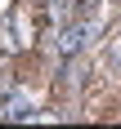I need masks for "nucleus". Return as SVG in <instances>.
I'll return each instance as SVG.
<instances>
[{
  "label": "nucleus",
  "instance_id": "f257e3e1",
  "mask_svg": "<svg viewBox=\"0 0 121 129\" xmlns=\"http://www.w3.org/2000/svg\"><path fill=\"white\" fill-rule=\"evenodd\" d=\"M94 31V22H72V27H63V36H58V49L63 53H76L81 45H85V36Z\"/></svg>",
  "mask_w": 121,
  "mask_h": 129
}]
</instances>
